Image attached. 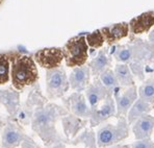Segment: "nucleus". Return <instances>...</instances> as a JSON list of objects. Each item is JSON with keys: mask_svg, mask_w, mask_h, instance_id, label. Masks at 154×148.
Masks as SVG:
<instances>
[{"mask_svg": "<svg viewBox=\"0 0 154 148\" xmlns=\"http://www.w3.org/2000/svg\"><path fill=\"white\" fill-rule=\"evenodd\" d=\"M85 39H87V43L89 45V47L93 49L102 48L104 43H105V40H104V37L100 29H97V30L87 35Z\"/></svg>", "mask_w": 154, "mask_h": 148, "instance_id": "obj_25", "label": "nucleus"}, {"mask_svg": "<svg viewBox=\"0 0 154 148\" xmlns=\"http://www.w3.org/2000/svg\"><path fill=\"white\" fill-rule=\"evenodd\" d=\"M64 58L67 67L75 68L85 65L89 58V45L85 36L71 38L65 44Z\"/></svg>", "mask_w": 154, "mask_h": 148, "instance_id": "obj_5", "label": "nucleus"}, {"mask_svg": "<svg viewBox=\"0 0 154 148\" xmlns=\"http://www.w3.org/2000/svg\"><path fill=\"white\" fill-rule=\"evenodd\" d=\"M65 104V109L70 114L82 118L85 120H90L92 115V109L88 103L85 95L81 92H74L68 98L63 99Z\"/></svg>", "mask_w": 154, "mask_h": 148, "instance_id": "obj_9", "label": "nucleus"}, {"mask_svg": "<svg viewBox=\"0 0 154 148\" xmlns=\"http://www.w3.org/2000/svg\"><path fill=\"white\" fill-rule=\"evenodd\" d=\"M99 79H100L101 83L104 85V87L108 90L109 94H112V96H115L118 93H120L122 89H123L120 86L119 81H118V78L115 74V71L110 69V68L105 70V71L99 75Z\"/></svg>", "mask_w": 154, "mask_h": 148, "instance_id": "obj_22", "label": "nucleus"}, {"mask_svg": "<svg viewBox=\"0 0 154 148\" xmlns=\"http://www.w3.org/2000/svg\"><path fill=\"white\" fill-rule=\"evenodd\" d=\"M117 106V118L124 116L126 117L132 104L137 99V86L129 87L124 89L123 92L118 93L114 96Z\"/></svg>", "mask_w": 154, "mask_h": 148, "instance_id": "obj_13", "label": "nucleus"}, {"mask_svg": "<svg viewBox=\"0 0 154 148\" xmlns=\"http://www.w3.org/2000/svg\"><path fill=\"white\" fill-rule=\"evenodd\" d=\"M151 71H152V74H153V77H154V62H153V65H152V70H151Z\"/></svg>", "mask_w": 154, "mask_h": 148, "instance_id": "obj_31", "label": "nucleus"}, {"mask_svg": "<svg viewBox=\"0 0 154 148\" xmlns=\"http://www.w3.org/2000/svg\"><path fill=\"white\" fill-rule=\"evenodd\" d=\"M112 66V58L108 54L107 49L101 48L98 54L89 63L91 73L94 77H99L102 72L109 69Z\"/></svg>", "mask_w": 154, "mask_h": 148, "instance_id": "obj_18", "label": "nucleus"}, {"mask_svg": "<svg viewBox=\"0 0 154 148\" xmlns=\"http://www.w3.org/2000/svg\"><path fill=\"white\" fill-rule=\"evenodd\" d=\"M104 40L109 46H112L116 43L121 41L122 39L129 36V24L126 22L116 23L109 26H105L100 29Z\"/></svg>", "mask_w": 154, "mask_h": 148, "instance_id": "obj_16", "label": "nucleus"}, {"mask_svg": "<svg viewBox=\"0 0 154 148\" xmlns=\"http://www.w3.org/2000/svg\"><path fill=\"white\" fill-rule=\"evenodd\" d=\"M21 148H41V146L38 144L33 141L32 138H30L29 136H27L25 139H24V141L21 143Z\"/></svg>", "mask_w": 154, "mask_h": 148, "instance_id": "obj_27", "label": "nucleus"}, {"mask_svg": "<svg viewBox=\"0 0 154 148\" xmlns=\"http://www.w3.org/2000/svg\"><path fill=\"white\" fill-rule=\"evenodd\" d=\"M114 71L118 78V81H119L120 86L122 88L126 89L135 85L134 75H133L132 71H131V69L129 68L127 64H117L115 66Z\"/></svg>", "mask_w": 154, "mask_h": 148, "instance_id": "obj_21", "label": "nucleus"}, {"mask_svg": "<svg viewBox=\"0 0 154 148\" xmlns=\"http://www.w3.org/2000/svg\"><path fill=\"white\" fill-rule=\"evenodd\" d=\"M117 62L127 64L134 76L141 81L145 79V67L154 60V46L150 42L133 39L125 45H119L114 51Z\"/></svg>", "mask_w": 154, "mask_h": 148, "instance_id": "obj_2", "label": "nucleus"}, {"mask_svg": "<svg viewBox=\"0 0 154 148\" xmlns=\"http://www.w3.org/2000/svg\"><path fill=\"white\" fill-rule=\"evenodd\" d=\"M109 148H131V146L130 145H127V144H117V145H114V146H112Z\"/></svg>", "mask_w": 154, "mask_h": 148, "instance_id": "obj_30", "label": "nucleus"}, {"mask_svg": "<svg viewBox=\"0 0 154 148\" xmlns=\"http://www.w3.org/2000/svg\"><path fill=\"white\" fill-rule=\"evenodd\" d=\"M131 148H154V141L152 139H144V140H135L130 145Z\"/></svg>", "mask_w": 154, "mask_h": 148, "instance_id": "obj_26", "label": "nucleus"}, {"mask_svg": "<svg viewBox=\"0 0 154 148\" xmlns=\"http://www.w3.org/2000/svg\"><path fill=\"white\" fill-rule=\"evenodd\" d=\"M33 60L46 70L55 69L62 66L64 58V51L63 48L57 47H51V48H43L40 49L33 54Z\"/></svg>", "mask_w": 154, "mask_h": 148, "instance_id": "obj_7", "label": "nucleus"}, {"mask_svg": "<svg viewBox=\"0 0 154 148\" xmlns=\"http://www.w3.org/2000/svg\"><path fill=\"white\" fill-rule=\"evenodd\" d=\"M129 38L130 41L134 39L135 36L149 33L151 28L154 27V12L143 13L135 18H132L129 22Z\"/></svg>", "mask_w": 154, "mask_h": 148, "instance_id": "obj_11", "label": "nucleus"}, {"mask_svg": "<svg viewBox=\"0 0 154 148\" xmlns=\"http://www.w3.org/2000/svg\"><path fill=\"white\" fill-rule=\"evenodd\" d=\"M85 91L88 103H89L92 110H95V109L98 108L101 102H103L106 97L109 95L108 90L101 83L99 77H95L93 83H90V85L87 87V89Z\"/></svg>", "mask_w": 154, "mask_h": 148, "instance_id": "obj_12", "label": "nucleus"}, {"mask_svg": "<svg viewBox=\"0 0 154 148\" xmlns=\"http://www.w3.org/2000/svg\"><path fill=\"white\" fill-rule=\"evenodd\" d=\"M139 98L150 104H154V77H150L137 90Z\"/></svg>", "mask_w": 154, "mask_h": 148, "instance_id": "obj_23", "label": "nucleus"}, {"mask_svg": "<svg viewBox=\"0 0 154 148\" xmlns=\"http://www.w3.org/2000/svg\"><path fill=\"white\" fill-rule=\"evenodd\" d=\"M48 148H66V143L58 142V143H55V144H53L52 146L48 147Z\"/></svg>", "mask_w": 154, "mask_h": 148, "instance_id": "obj_28", "label": "nucleus"}, {"mask_svg": "<svg viewBox=\"0 0 154 148\" xmlns=\"http://www.w3.org/2000/svg\"><path fill=\"white\" fill-rule=\"evenodd\" d=\"M0 2H1V0H0Z\"/></svg>", "mask_w": 154, "mask_h": 148, "instance_id": "obj_33", "label": "nucleus"}, {"mask_svg": "<svg viewBox=\"0 0 154 148\" xmlns=\"http://www.w3.org/2000/svg\"><path fill=\"white\" fill-rule=\"evenodd\" d=\"M70 89L69 78L64 68L60 66L55 69L46 71V93L49 99H57L64 97Z\"/></svg>", "mask_w": 154, "mask_h": 148, "instance_id": "obj_6", "label": "nucleus"}, {"mask_svg": "<svg viewBox=\"0 0 154 148\" xmlns=\"http://www.w3.org/2000/svg\"><path fill=\"white\" fill-rule=\"evenodd\" d=\"M68 114L69 112L65 108L55 103L41 105L33 112L31 118V129L40 137L46 148L58 142L67 144L68 139L63 138L57 133L56 122Z\"/></svg>", "mask_w": 154, "mask_h": 148, "instance_id": "obj_1", "label": "nucleus"}, {"mask_svg": "<svg viewBox=\"0 0 154 148\" xmlns=\"http://www.w3.org/2000/svg\"><path fill=\"white\" fill-rule=\"evenodd\" d=\"M26 137L27 135L19 124H6L1 134V148L19 147Z\"/></svg>", "mask_w": 154, "mask_h": 148, "instance_id": "obj_10", "label": "nucleus"}, {"mask_svg": "<svg viewBox=\"0 0 154 148\" xmlns=\"http://www.w3.org/2000/svg\"><path fill=\"white\" fill-rule=\"evenodd\" d=\"M11 62L8 54H0V85H4L10 79Z\"/></svg>", "mask_w": 154, "mask_h": 148, "instance_id": "obj_24", "label": "nucleus"}, {"mask_svg": "<svg viewBox=\"0 0 154 148\" xmlns=\"http://www.w3.org/2000/svg\"><path fill=\"white\" fill-rule=\"evenodd\" d=\"M152 104L148 103V102L144 101L141 98H137L135 100V102L132 104V106L129 110L126 119L129 125H132L137 121V119H140L141 117L145 115H148L152 112Z\"/></svg>", "mask_w": 154, "mask_h": 148, "instance_id": "obj_20", "label": "nucleus"}, {"mask_svg": "<svg viewBox=\"0 0 154 148\" xmlns=\"http://www.w3.org/2000/svg\"><path fill=\"white\" fill-rule=\"evenodd\" d=\"M152 109H153V110H154V104H152Z\"/></svg>", "mask_w": 154, "mask_h": 148, "instance_id": "obj_32", "label": "nucleus"}, {"mask_svg": "<svg viewBox=\"0 0 154 148\" xmlns=\"http://www.w3.org/2000/svg\"><path fill=\"white\" fill-rule=\"evenodd\" d=\"M148 41L151 43V44L154 46V27H153V29L150 31V33H149V37H148Z\"/></svg>", "mask_w": 154, "mask_h": 148, "instance_id": "obj_29", "label": "nucleus"}, {"mask_svg": "<svg viewBox=\"0 0 154 148\" xmlns=\"http://www.w3.org/2000/svg\"><path fill=\"white\" fill-rule=\"evenodd\" d=\"M12 62V81L17 90H22L27 86L33 85L38 79V72L35 62L31 56L24 54H8Z\"/></svg>", "mask_w": 154, "mask_h": 148, "instance_id": "obj_3", "label": "nucleus"}, {"mask_svg": "<svg viewBox=\"0 0 154 148\" xmlns=\"http://www.w3.org/2000/svg\"><path fill=\"white\" fill-rule=\"evenodd\" d=\"M117 124L104 123L96 133L98 148H109L126 140L130 136V125L124 116L118 117Z\"/></svg>", "mask_w": 154, "mask_h": 148, "instance_id": "obj_4", "label": "nucleus"}, {"mask_svg": "<svg viewBox=\"0 0 154 148\" xmlns=\"http://www.w3.org/2000/svg\"><path fill=\"white\" fill-rule=\"evenodd\" d=\"M60 121H62V126H63V131H64L65 138L68 139V140L74 139L89 124V120L79 118L70 113L68 115L64 116L60 119Z\"/></svg>", "mask_w": 154, "mask_h": 148, "instance_id": "obj_15", "label": "nucleus"}, {"mask_svg": "<svg viewBox=\"0 0 154 148\" xmlns=\"http://www.w3.org/2000/svg\"><path fill=\"white\" fill-rule=\"evenodd\" d=\"M131 129L135 140L150 139L154 133V116H151L150 114L143 116L132 124Z\"/></svg>", "mask_w": 154, "mask_h": 148, "instance_id": "obj_17", "label": "nucleus"}, {"mask_svg": "<svg viewBox=\"0 0 154 148\" xmlns=\"http://www.w3.org/2000/svg\"><path fill=\"white\" fill-rule=\"evenodd\" d=\"M67 144L73 145V146L82 144L85 148H98L96 133H95L92 127H85L74 139L68 140Z\"/></svg>", "mask_w": 154, "mask_h": 148, "instance_id": "obj_19", "label": "nucleus"}, {"mask_svg": "<svg viewBox=\"0 0 154 148\" xmlns=\"http://www.w3.org/2000/svg\"><path fill=\"white\" fill-rule=\"evenodd\" d=\"M91 69L89 65H83L80 67H75L69 75L70 88L75 92H82L90 85Z\"/></svg>", "mask_w": 154, "mask_h": 148, "instance_id": "obj_14", "label": "nucleus"}, {"mask_svg": "<svg viewBox=\"0 0 154 148\" xmlns=\"http://www.w3.org/2000/svg\"><path fill=\"white\" fill-rule=\"evenodd\" d=\"M110 118H117V106L114 96L109 94L101 105L92 110V115L89 120L90 127L94 128L98 125L103 124Z\"/></svg>", "mask_w": 154, "mask_h": 148, "instance_id": "obj_8", "label": "nucleus"}]
</instances>
